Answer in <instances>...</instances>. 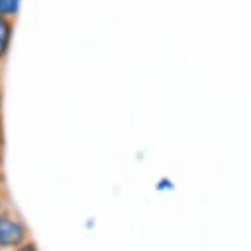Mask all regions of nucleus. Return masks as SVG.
<instances>
[{"instance_id":"2","label":"nucleus","mask_w":251,"mask_h":251,"mask_svg":"<svg viewBox=\"0 0 251 251\" xmlns=\"http://www.w3.org/2000/svg\"><path fill=\"white\" fill-rule=\"evenodd\" d=\"M12 37H14V22L10 18L0 16V59H4L8 55Z\"/></svg>"},{"instance_id":"1","label":"nucleus","mask_w":251,"mask_h":251,"mask_svg":"<svg viewBox=\"0 0 251 251\" xmlns=\"http://www.w3.org/2000/svg\"><path fill=\"white\" fill-rule=\"evenodd\" d=\"M29 241L27 226L14 214H0V251H16Z\"/></svg>"},{"instance_id":"6","label":"nucleus","mask_w":251,"mask_h":251,"mask_svg":"<svg viewBox=\"0 0 251 251\" xmlns=\"http://www.w3.org/2000/svg\"><path fill=\"white\" fill-rule=\"evenodd\" d=\"M4 212V202H2V196H0V214Z\"/></svg>"},{"instance_id":"5","label":"nucleus","mask_w":251,"mask_h":251,"mask_svg":"<svg viewBox=\"0 0 251 251\" xmlns=\"http://www.w3.org/2000/svg\"><path fill=\"white\" fill-rule=\"evenodd\" d=\"M16 251H39V249H37V245H35L33 241H27L25 245H22V247H18Z\"/></svg>"},{"instance_id":"4","label":"nucleus","mask_w":251,"mask_h":251,"mask_svg":"<svg viewBox=\"0 0 251 251\" xmlns=\"http://www.w3.org/2000/svg\"><path fill=\"white\" fill-rule=\"evenodd\" d=\"M155 188H157L159 192H169V190H173V188H175V182H173L171 178H167V176H163V178H159V180H157V184H155Z\"/></svg>"},{"instance_id":"7","label":"nucleus","mask_w":251,"mask_h":251,"mask_svg":"<svg viewBox=\"0 0 251 251\" xmlns=\"http://www.w3.org/2000/svg\"><path fill=\"white\" fill-rule=\"evenodd\" d=\"M0 104H2V100H0Z\"/></svg>"},{"instance_id":"3","label":"nucleus","mask_w":251,"mask_h":251,"mask_svg":"<svg viewBox=\"0 0 251 251\" xmlns=\"http://www.w3.org/2000/svg\"><path fill=\"white\" fill-rule=\"evenodd\" d=\"M22 0H0V16L4 18H16L20 14Z\"/></svg>"}]
</instances>
